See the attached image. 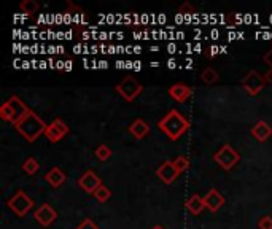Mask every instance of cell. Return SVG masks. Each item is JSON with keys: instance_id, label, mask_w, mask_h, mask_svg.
I'll return each instance as SVG.
<instances>
[{"instance_id": "cell-22", "label": "cell", "mask_w": 272, "mask_h": 229, "mask_svg": "<svg viewBox=\"0 0 272 229\" xmlns=\"http://www.w3.org/2000/svg\"><path fill=\"white\" fill-rule=\"evenodd\" d=\"M94 155H96V158L99 159V161L104 163V161H107V159L111 158V148L108 145H105V143H102V145H99L96 148Z\"/></svg>"}, {"instance_id": "cell-42", "label": "cell", "mask_w": 272, "mask_h": 229, "mask_svg": "<svg viewBox=\"0 0 272 229\" xmlns=\"http://www.w3.org/2000/svg\"><path fill=\"white\" fill-rule=\"evenodd\" d=\"M195 50H196V51L199 53V51L202 50V47H201V45H196V47H195Z\"/></svg>"}, {"instance_id": "cell-2", "label": "cell", "mask_w": 272, "mask_h": 229, "mask_svg": "<svg viewBox=\"0 0 272 229\" xmlns=\"http://www.w3.org/2000/svg\"><path fill=\"white\" fill-rule=\"evenodd\" d=\"M15 128L29 143H32V142H35L40 135H45V131H47L48 124L45 123L35 111L30 110L27 117L22 118Z\"/></svg>"}, {"instance_id": "cell-33", "label": "cell", "mask_w": 272, "mask_h": 229, "mask_svg": "<svg viewBox=\"0 0 272 229\" xmlns=\"http://www.w3.org/2000/svg\"><path fill=\"white\" fill-rule=\"evenodd\" d=\"M134 70H135V72L142 70V62H140V61H134Z\"/></svg>"}, {"instance_id": "cell-23", "label": "cell", "mask_w": 272, "mask_h": 229, "mask_svg": "<svg viewBox=\"0 0 272 229\" xmlns=\"http://www.w3.org/2000/svg\"><path fill=\"white\" fill-rule=\"evenodd\" d=\"M93 196H94V199H96L97 202H102V204H104V202H107V201L111 198V191H110L105 185H102V186L93 194Z\"/></svg>"}, {"instance_id": "cell-4", "label": "cell", "mask_w": 272, "mask_h": 229, "mask_svg": "<svg viewBox=\"0 0 272 229\" xmlns=\"http://www.w3.org/2000/svg\"><path fill=\"white\" fill-rule=\"evenodd\" d=\"M213 161L217 163L223 170H231L237 163L241 161V155L231 145H223L220 150L213 155Z\"/></svg>"}, {"instance_id": "cell-1", "label": "cell", "mask_w": 272, "mask_h": 229, "mask_svg": "<svg viewBox=\"0 0 272 229\" xmlns=\"http://www.w3.org/2000/svg\"><path fill=\"white\" fill-rule=\"evenodd\" d=\"M158 128L171 140H178L189 129V121L183 117V113L174 108L158 121Z\"/></svg>"}, {"instance_id": "cell-32", "label": "cell", "mask_w": 272, "mask_h": 229, "mask_svg": "<svg viewBox=\"0 0 272 229\" xmlns=\"http://www.w3.org/2000/svg\"><path fill=\"white\" fill-rule=\"evenodd\" d=\"M72 68H73L72 61H65V64H64V70H65V72H70Z\"/></svg>"}, {"instance_id": "cell-15", "label": "cell", "mask_w": 272, "mask_h": 229, "mask_svg": "<svg viewBox=\"0 0 272 229\" xmlns=\"http://www.w3.org/2000/svg\"><path fill=\"white\" fill-rule=\"evenodd\" d=\"M250 134L252 137H255V140L258 142H266L267 139H270V135H272V128H270V124H267L266 121H258L253 128L250 129Z\"/></svg>"}, {"instance_id": "cell-14", "label": "cell", "mask_w": 272, "mask_h": 229, "mask_svg": "<svg viewBox=\"0 0 272 229\" xmlns=\"http://www.w3.org/2000/svg\"><path fill=\"white\" fill-rule=\"evenodd\" d=\"M129 132H131V135L134 137V139L142 140V139H145V137L150 134V124L146 123L145 120H142V118H137V120H134L131 123Z\"/></svg>"}, {"instance_id": "cell-17", "label": "cell", "mask_w": 272, "mask_h": 229, "mask_svg": "<svg viewBox=\"0 0 272 229\" xmlns=\"http://www.w3.org/2000/svg\"><path fill=\"white\" fill-rule=\"evenodd\" d=\"M206 204H204V198H201L199 194H192V196L186 201V209L191 215H199Z\"/></svg>"}, {"instance_id": "cell-10", "label": "cell", "mask_w": 272, "mask_h": 229, "mask_svg": "<svg viewBox=\"0 0 272 229\" xmlns=\"http://www.w3.org/2000/svg\"><path fill=\"white\" fill-rule=\"evenodd\" d=\"M156 175L164 185H172V183L180 177L177 167L174 166V161H169V159L156 169Z\"/></svg>"}, {"instance_id": "cell-11", "label": "cell", "mask_w": 272, "mask_h": 229, "mask_svg": "<svg viewBox=\"0 0 272 229\" xmlns=\"http://www.w3.org/2000/svg\"><path fill=\"white\" fill-rule=\"evenodd\" d=\"M7 102L10 104L11 110H13V113H15V126H16L22 118H26L27 114L30 113V108H29L18 96H11Z\"/></svg>"}, {"instance_id": "cell-16", "label": "cell", "mask_w": 272, "mask_h": 229, "mask_svg": "<svg viewBox=\"0 0 272 229\" xmlns=\"http://www.w3.org/2000/svg\"><path fill=\"white\" fill-rule=\"evenodd\" d=\"M65 174L59 169V167H53L51 170L47 172V175H45V180H47L50 185L53 188H59L64 185V181H65Z\"/></svg>"}, {"instance_id": "cell-40", "label": "cell", "mask_w": 272, "mask_h": 229, "mask_svg": "<svg viewBox=\"0 0 272 229\" xmlns=\"http://www.w3.org/2000/svg\"><path fill=\"white\" fill-rule=\"evenodd\" d=\"M151 229H166L164 226H161V224H156V226H153Z\"/></svg>"}, {"instance_id": "cell-25", "label": "cell", "mask_w": 272, "mask_h": 229, "mask_svg": "<svg viewBox=\"0 0 272 229\" xmlns=\"http://www.w3.org/2000/svg\"><path fill=\"white\" fill-rule=\"evenodd\" d=\"M258 229H272V216L270 215H263L258 220Z\"/></svg>"}, {"instance_id": "cell-41", "label": "cell", "mask_w": 272, "mask_h": 229, "mask_svg": "<svg viewBox=\"0 0 272 229\" xmlns=\"http://www.w3.org/2000/svg\"><path fill=\"white\" fill-rule=\"evenodd\" d=\"M150 65H151V67H160V62H158V61H154V62H151Z\"/></svg>"}, {"instance_id": "cell-24", "label": "cell", "mask_w": 272, "mask_h": 229, "mask_svg": "<svg viewBox=\"0 0 272 229\" xmlns=\"http://www.w3.org/2000/svg\"><path fill=\"white\" fill-rule=\"evenodd\" d=\"M172 161H174V166L177 167V170H178L180 175L183 174V172L189 167V161H188L186 156H177L175 159H172Z\"/></svg>"}, {"instance_id": "cell-38", "label": "cell", "mask_w": 272, "mask_h": 229, "mask_svg": "<svg viewBox=\"0 0 272 229\" xmlns=\"http://www.w3.org/2000/svg\"><path fill=\"white\" fill-rule=\"evenodd\" d=\"M134 53L135 54H140L142 53V47H134Z\"/></svg>"}, {"instance_id": "cell-6", "label": "cell", "mask_w": 272, "mask_h": 229, "mask_svg": "<svg viewBox=\"0 0 272 229\" xmlns=\"http://www.w3.org/2000/svg\"><path fill=\"white\" fill-rule=\"evenodd\" d=\"M264 85H266L264 75H261L256 70L247 72V75L242 80V86L245 88V91L250 96H258L264 89Z\"/></svg>"}, {"instance_id": "cell-7", "label": "cell", "mask_w": 272, "mask_h": 229, "mask_svg": "<svg viewBox=\"0 0 272 229\" xmlns=\"http://www.w3.org/2000/svg\"><path fill=\"white\" fill-rule=\"evenodd\" d=\"M70 132V128L67 126V123H64L61 118H56L51 124H48L47 131H45V137L51 142V143H58L59 140H62V137H65Z\"/></svg>"}, {"instance_id": "cell-31", "label": "cell", "mask_w": 272, "mask_h": 229, "mask_svg": "<svg viewBox=\"0 0 272 229\" xmlns=\"http://www.w3.org/2000/svg\"><path fill=\"white\" fill-rule=\"evenodd\" d=\"M167 67L171 68V70H172V68H175V67H177V61L174 59V57H171V59L167 61Z\"/></svg>"}, {"instance_id": "cell-9", "label": "cell", "mask_w": 272, "mask_h": 229, "mask_svg": "<svg viewBox=\"0 0 272 229\" xmlns=\"http://www.w3.org/2000/svg\"><path fill=\"white\" fill-rule=\"evenodd\" d=\"M33 218H35L43 227H48L58 220V212H56L54 207H51L50 204H42L40 207L33 212Z\"/></svg>"}, {"instance_id": "cell-39", "label": "cell", "mask_w": 272, "mask_h": 229, "mask_svg": "<svg viewBox=\"0 0 272 229\" xmlns=\"http://www.w3.org/2000/svg\"><path fill=\"white\" fill-rule=\"evenodd\" d=\"M30 64H32V62H29V61H24V62H22V68H29V67H30Z\"/></svg>"}, {"instance_id": "cell-37", "label": "cell", "mask_w": 272, "mask_h": 229, "mask_svg": "<svg viewBox=\"0 0 272 229\" xmlns=\"http://www.w3.org/2000/svg\"><path fill=\"white\" fill-rule=\"evenodd\" d=\"M47 64H48V62H45V61H40V62H38V67H40V68H47V67H48Z\"/></svg>"}, {"instance_id": "cell-29", "label": "cell", "mask_w": 272, "mask_h": 229, "mask_svg": "<svg viewBox=\"0 0 272 229\" xmlns=\"http://www.w3.org/2000/svg\"><path fill=\"white\" fill-rule=\"evenodd\" d=\"M264 80H266V83L272 85V68H269V70L264 73Z\"/></svg>"}, {"instance_id": "cell-20", "label": "cell", "mask_w": 272, "mask_h": 229, "mask_svg": "<svg viewBox=\"0 0 272 229\" xmlns=\"http://www.w3.org/2000/svg\"><path fill=\"white\" fill-rule=\"evenodd\" d=\"M22 170H24L27 175H35L40 170V164L35 158H27L26 161L22 163Z\"/></svg>"}, {"instance_id": "cell-35", "label": "cell", "mask_w": 272, "mask_h": 229, "mask_svg": "<svg viewBox=\"0 0 272 229\" xmlns=\"http://www.w3.org/2000/svg\"><path fill=\"white\" fill-rule=\"evenodd\" d=\"M99 64V68H107L108 67V62L107 61H100V62H97Z\"/></svg>"}, {"instance_id": "cell-26", "label": "cell", "mask_w": 272, "mask_h": 229, "mask_svg": "<svg viewBox=\"0 0 272 229\" xmlns=\"http://www.w3.org/2000/svg\"><path fill=\"white\" fill-rule=\"evenodd\" d=\"M76 229H99V226L91 218H85L80 224L76 226Z\"/></svg>"}, {"instance_id": "cell-13", "label": "cell", "mask_w": 272, "mask_h": 229, "mask_svg": "<svg viewBox=\"0 0 272 229\" xmlns=\"http://www.w3.org/2000/svg\"><path fill=\"white\" fill-rule=\"evenodd\" d=\"M192 89L186 86L185 83H175L169 88V96H171L175 102H185L191 97Z\"/></svg>"}, {"instance_id": "cell-30", "label": "cell", "mask_w": 272, "mask_h": 229, "mask_svg": "<svg viewBox=\"0 0 272 229\" xmlns=\"http://www.w3.org/2000/svg\"><path fill=\"white\" fill-rule=\"evenodd\" d=\"M167 50H169V53H171V54H174L175 51H178V48H177L175 43H169V45H167Z\"/></svg>"}, {"instance_id": "cell-21", "label": "cell", "mask_w": 272, "mask_h": 229, "mask_svg": "<svg viewBox=\"0 0 272 229\" xmlns=\"http://www.w3.org/2000/svg\"><path fill=\"white\" fill-rule=\"evenodd\" d=\"M0 118L15 126V113H13V110H11L8 102H5V104H2V107H0Z\"/></svg>"}, {"instance_id": "cell-3", "label": "cell", "mask_w": 272, "mask_h": 229, "mask_svg": "<svg viewBox=\"0 0 272 229\" xmlns=\"http://www.w3.org/2000/svg\"><path fill=\"white\" fill-rule=\"evenodd\" d=\"M33 201L27 196L26 191H16L13 196L8 199V209L13 212L16 216L22 218L33 209Z\"/></svg>"}, {"instance_id": "cell-18", "label": "cell", "mask_w": 272, "mask_h": 229, "mask_svg": "<svg viewBox=\"0 0 272 229\" xmlns=\"http://www.w3.org/2000/svg\"><path fill=\"white\" fill-rule=\"evenodd\" d=\"M40 5L38 2H35V0H22V2L19 4V10L22 11V15L24 16H32L35 15L38 11Z\"/></svg>"}, {"instance_id": "cell-28", "label": "cell", "mask_w": 272, "mask_h": 229, "mask_svg": "<svg viewBox=\"0 0 272 229\" xmlns=\"http://www.w3.org/2000/svg\"><path fill=\"white\" fill-rule=\"evenodd\" d=\"M263 59H264V62H266V64L272 68V48H270V50H269V51L263 56Z\"/></svg>"}, {"instance_id": "cell-19", "label": "cell", "mask_w": 272, "mask_h": 229, "mask_svg": "<svg viewBox=\"0 0 272 229\" xmlns=\"http://www.w3.org/2000/svg\"><path fill=\"white\" fill-rule=\"evenodd\" d=\"M201 80L206 85H215L220 80V75H218V72L215 70V68H212V67H207V68H204L202 70V73H201Z\"/></svg>"}, {"instance_id": "cell-36", "label": "cell", "mask_w": 272, "mask_h": 229, "mask_svg": "<svg viewBox=\"0 0 272 229\" xmlns=\"http://www.w3.org/2000/svg\"><path fill=\"white\" fill-rule=\"evenodd\" d=\"M210 35H212L213 39H218V35H220V32H218V30H215V29H213V30L210 32Z\"/></svg>"}, {"instance_id": "cell-12", "label": "cell", "mask_w": 272, "mask_h": 229, "mask_svg": "<svg viewBox=\"0 0 272 229\" xmlns=\"http://www.w3.org/2000/svg\"><path fill=\"white\" fill-rule=\"evenodd\" d=\"M204 204H206V209H209L210 212L215 213L223 207L224 198L218 189H210L206 196H204Z\"/></svg>"}, {"instance_id": "cell-27", "label": "cell", "mask_w": 272, "mask_h": 229, "mask_svg": "<svg viewBox=\"0 0 272 229\" xmlns=\"http://www.w3.org/2000/svg\"><path fill=\"white\" fill-rule=\"evenodd\" d=\"M218 53H221V48L220 47H217V45H212V47H209L207 48V51H206V56L207 57H215Z\"/></svg>"}, {"instance_id": "cell-34", "label": "cell", "mask_w": 272, "mask_h": 229, "mask_svg": "<svg viewBox=\"0 0 272 229\" xmlns=\"http://www.w3.org/2000/svg\"><path fill=\"white\" fill-rule=\"evenodd\" d=\"M64 61H58V62H56V68H58V70H64Z\"/></svg>"}, {"instance_id": "cell-8", "label": "cell", "mask_w": 272, "mask_h": 229, "mask_svg": "<svg viewBox=\"0 0 272 229\" xmlns=\"http://www.w3.org/2000/svg\"><path fill=\"white\" fill-rule=\"evenodd\" d=\"M104 183H102V178L96 174L94 170H86L85 174L78 178V186H80L83 191L89 193V194H94Z\"/></svg>"}, {"instance_id": "cell-5", "label": "cell", "mask_w": 272, "mask_h": 229, "mask_svg": "<svg viewBox=\"0 0 272 229\" xmlns=\"http://www.w3.org/2000/svg\"><path fill=\"white\" fill-rule=\"evenodd\" d=\"M115 89H116V93H118L124 100L132 102V100H135V99H137V97L142 94L143 86H142L135 78L126 77V78H123L121 82L116 85Z\"/></svg>"}]
</instances>
